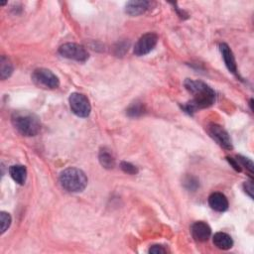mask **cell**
Masks as SVG:
<instances>
[{
	"mask_svg": "<svg viewBox=\"0 0 254 254\" xmlns=\"http://www.w3.org/2000/svg\"><path fill=\"white\" fill-rule=\"evenodd\" d=\"M185 87L194 97L191 102L184 106L189 113H193L200 108L209 107L216 102L215 90L201 81L186 80L185 81Z\"/></svg>",
	"mask_w": 254,
	"mask_h": 254,
	"instance_id": "cell-1",
	"label": "cell"
},
{
	"mask_svg": "<svg viewBox=\"0 0 254 254\" xmlns=\"http://www.w3.org/2000/svg\"><path fill=\"white\" fill-rule=\"evenodd\" d=\"M14 128L24 136H35L40 132L41 123L36 114L29 111H15L12 114Z\"/></svg>",
	"mask_w": 254,
	"mask_h": 254,
	"instance_id": "cell-2",
	"label": "cell"
},
{
	"mask_svg": "<svg viewBox=\"0 0 254 254\" xmlns=\"http://www.w3.org/2000/svg\"><path fill=\"white\" fill-rule=\"evenodd\" d=\"M62 187L71 193L83 192L87 186V177L78 168H68L60 175Z\"/></svg>",
	"mask_w": 254,
	"mask_h": 254,
	"instance_id": "cell-3",
	"label": "cell"
},
{
	"mask_svg": "<svg viewBox=\"0 0 254 254\" xmlns=\"http://www.w3.org/2000/svg\"><path fill=\"white\" fill-rule=\"evenodd\" d=\"M32 80L37 85L43 86L45 88L52 89L57 88L60 85L59 78L52 71L44 68H37L33 72Z\"/></svg>",
	"mask_w": 254,
	"mask_h": 254,
	"instance_id": "cell-4",
	"label": "cell"
},
{
	"mask_svg": "<svg viewBox=\"0 0 254 254\" xmlns=\"http://www.w3.org/2000/svg\"><path fill=\"white\" fill-rule=\"evenodd\" d=\"M59 53L64 58L78 62H85L88 59V53L85 47L76 43H67L62 45L59 49Z\"/></svg>",
	"mask_w": 254,
	"mask_h": 254,
	"instance_id": "cell-5",
	"label": "cell"
},
{
	"mask_svg": "<svg viewBox=\"0 0 254 254\" xmlns=\"http://www.w3.org/2000/svg\"><path fill=\"white\" fill-rule=\"evenodd\" d=\"M68 102H70L72 111L79 118H87L91 111L88 99L85 96L79 94V92L72 94L70 99H68Z\"/></svg>",
	"mask_w": 254,
	"mask_h": 254,
	"instance_id": "cell-6",
	"label": "cell"
},
{
	"mask_svg": "<svg viewBox=\"0 0 254 254\" xmlns=\"http://www.w3.org/2000/svg\"><path fill=\"white\" fill-rule=\"evenodd\" d=\"M158 37L154 33H147L143 35L134 46V54L136 56H144L149 54L157 44Z\"/></svg>",
	"mask_w": 254,
	"mask_h": 254,
	"instance_id": "cell-7",
	"label": "cell"
},
{
	"mask_svg": "<svg viewBox=\"0 0 254 254\" xmlns=\"http://www.w3.org/2000/svg\"><path fill=\"white\" fill-rule=\"evenodd\" d=\"M207 132L221 147L227 150L233 149L232 139H230L228 133L221 126L212 123L207 126Z\"/></svg>",
	"mask_w": 254,
	"mask_h": 254,
	"instance_id": "cell-8",
	"label": "cell"
},
{
	"mask_svg": "<svg viewBox=\"0 0 254 254\" xmlns=\"http://www.w3.org/2000/svg\"><path fill=\"white\" fill-rule=\"evenodd\" d=\"M191 233H192L193 237L197 241L203 242L210 238V237L212 235V229H211L210 225L206 224L205 222L197 221L192 225Z\"/></svg>",
	"mask_w": 254,
	"mask_h": 254,
	"instance_id": "cell-9",
	"label": "cell"
},
{
	"mask_svg": "<svg viewBox=\"0 0 254 254\" xmlns=\"http://www.w3.org/2000/svg\"><path fill=\"white\" fill-rule=\"evenodd\" d=\"M209 203L213 210L217 212H225L228 209V201L221 193H213L209 197Z\"/></svg>",
	"mask_w": 254,
	"mask_h": 254,
	"instance_id": "cell-10",
	"label": "cell"
},
{
	"mask_svg": "<svg viewBox=\"0 0 254 254\" xmlns=\"http://www.w3.org/2000/svg\"><path fill=\"white\" fill-rule=\"evenodd\" d=\"M220 49L222 58L224 60L225 66L227 67L228 71L232 72L233 74H237V63H236V59L233 54V51L230 50V48L224 43L220 45Z\"/></svg>",
	"mask_w": 254,
	"mask_h": 254,
	"instance_id": "cell-11",
	"label": "cell"
},
{
	"mask_svg": "<svg viewBox=\"0 0 254 254\" xmlns=\"http://www.w3.org/2000/svg\"><path fill=\"white\" fill-rule=\"evenodd\" d=\"M150 7L149 1H130L126 4L125 12L130 16H138L145 13Z\"/></svg>",
	"mask_w": 254,
	"mask_h": 254,
	"instance_id": "cell-12",
	"label": "cell"
},
{
	"mask_svg": "<svg viewBox=\"0 0 254 254\" xmlns=\"http://www.w3.org/2000/svg\"><path fill=\"white\" fill-rule=\"evenodd\" d=\"M9 174L11 178L19 185H24L27 179V170L25 166L13 165L9 168Z\"/></svg>",
	"mask_w": 254,
	"mask_h": 254,
	"instance_id": "cell-13",
	"label": "cell"
},
{
	"mask_svg": "<svg viewBox=\"0 0 254 254\" xmlns=\"http://www.w3.org/2000/svg\"><path fill=\"white\" fill-rule=\"evenodd\" d=\"M214 244L222 250H228L233 247L234 241L227 234L224 233H218L214 236Z\"/></svg>",
	"mask_w": 254,
	"mask_h": 254,
	"instance_id": "cell-14",
	"label": "cell"
},
{
	"mask_svg": "<svg viewBox=\"0 0 254 254\" xmlns=\"http://www.w3.org/2000/svg\"><path fill=\"white\" fill-rule=\"evenodd\" d=\"M99 159H100V162H101L102 166L104 167L105 169H112L115 166V159H114L113 155L111 154L110 150H108L106 148H102L100 151Z\"/></svg>",
	"mask_w": 254,
	"mask_h": 254,
	"instance_id": "cell-15",
	"label": "cell"
},
{
	"mask_svg": "<svg viewBox=\"0 0 254 254\" xmlns=\"http://www.w3.org/2000/svg\"><path fill=\"white\" fill-rule=\"evenodd\" d=\"M13 73V66L11 62L4 56L0 60V77L2 80L9 78Z\"/></svg>",
	"mask_w": 254,
	"mask_h": 254,
	"instance_id": "cell-16",
	"label": "cell"
},
{
	"mask_svg": "<svg viewBox=\"0 0 254 254\" xmlns=\"http://www.w3.org/2000/svg\"><path fill=\"white\" fill-rule=\"evenodd\" d=\"M144 112V105L142 102H135L127 108V114L130 118H137L140 117Z\"/></svg>",
	"mask_w": 254,
	"mask_h": 254,
	"instance_id": "cell-17",
	"label": "cell"
},
{
	"mask_svg": "<svg viewBox=\"0 0 254 254\" xmlns=\"http://www.w3.org/2000/svg\"><path fill=\"white\" fill-rule=\"evenodd\" d=\"M0 221H1V234H4L11 224L10 215L5 212H1V214H0Z\"/></svg>",
	"mask_w": 254,
	"mask_h": 254,
	"instance_id": "cell-18",
	"label": "cell"
},
{
	"mask_svg": "<svg viewBox=\"0 0 254 254\" xmlns=\"http://www.w3.org/2000/svg\"><path fill=\"white\" fill-rule=\"evenodd\" d=\"M237 161L238 162L239 166H242V167H245L251 174L253 173V163L252 161L248 158H244L242 156H237Z\"/></svg>",
	"mask_w": 254,
	"mask_h": 254,
	"instance_id": "cell-19",
	"label": "cell"
},
{
	"mask_svg": "<svg viewBox=\"0 0 254 254\" xmlns=\"http://www.w3.org/2000/svg\"><path fill=\"white\" fill-rule=\"evenodd\" d=\"M120 167H121V169H122L125 173H127V174L135 175V174L138 173L137 168H136L134 165H132L131 163H128V162H121Z\"/></svg>",
	"mask_w": 254,
	"mask_h": 254,
	"instance_id": "cell-20",
	"label": "cell"
},
{
	"mask_svg": "<svg viewBox=\"0 0 254 254\" xmlns=\"http://www.w3.org/2000/svg\"><path fill=\"white\" fill-rule=\"evenodd\" d=\"M184 184L189 190H196L199 186V182L193 177H188L186 180H185Z\"/></svg>",
	"mask_w": 254,
	"mask_h": 254,
	"instance_id": "cell-21",
	"label": "cell"
},
{
	"mask_svg": "<svg viewBox=\"0 0 254 254\" xmlns=\"http://www.w3.org/2000/svg\"><path fill=\"white\" fill-rule=\"evenodd\" d=\"M166 251L167 250L161 245H154L149 249V252L154 254H162V253H166Z\"/></svg>",
	"mask_w": 254,
	"mask_h": 254,
	"instance_id": "cell-22",
	"label": "cell"
},
{
	"mask_svg": "<svg viewBox=\"0 0 254 254\" xmlns=\"http://www.w3.org/2000/svg\"><path fill=\"white\" fill-rule=\"evenodd\" d=\"M244 189H245V192L249 195V197L253 198V184H252V181L245 182Z\"/></svg>",
	"mask_w": 254,
	"mask_h": 254,
	"instance_id": "cell-23",
	"label": "cell"
}]
</instances>
